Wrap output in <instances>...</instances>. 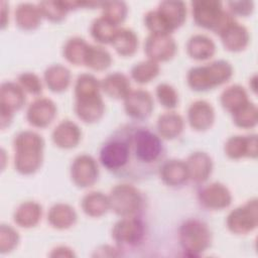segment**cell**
Listing matches in <instances>:
<instances>
[{
    "instance_id": "obj_1",
    "label": "cell",
    "mask_w": 258,
    "mask_h": 258,
    "mask_svg": "<svg viewBox=\"0 0 258 258\" xmlns=\"http://www.w3.org/2000/svg\"><path fill=\"white\" fill-rule=\"evenodd\" d=\"M165 154L162 138L153 128L132 122L119 126L106 138L99 160L119 178L142 181L158 172Z\"/></svg>"
},
{
    "instance_id": "obj_2",
    "label": "cell",
    "mask_w": 258,
    "mask_h": 258,
    "mask_svg": "<svg viewBox=\"0 0 258 258\" xmlns=\"http://www.w3.org/2000/svg\"><path fill=\"white\" fill-rule=\"evenodd\" d=\"M14 167L22 175L35 173L42 165L44 140L36 132L23 130L13 140Z\"/></svg>"
},
{
    "instance_id": "obj_3",
    "label": "cell",
    "mask_w": 258,
    "mask_h": 258,
    "mask_svg": "<svg viewBox=\"0 0 258 258\" xmlns=\"http://www.w3.org/2000/svg\"><path fill=\"white\" fill-rule=\"evenodd\" d=\"M233 74V66L228 60L218 59L189 69L186 83L192 91L207 92L229 82Z\"/></svg>"
},
{
    "instance_id": "obj_4",
    "label": "cell",
    "mask_w": 258,
    "mask_h": 258,
    "mask_svg": "<svg viewBox=\"0 0 258 258\" xmlns=\"http://www.w3.org/2000/svg\"><path fill=\"white\" fill-rule=\"evenodd\" d=\"M177 241L184 256L199 257L212 246L213 234L206 222L189 218L179 225Z\"/></svg>"
},
{
    "instance_id": "obj_5",
    "label": "cell",
    "mask_w": 258,
    "mask_h": 258,
    "mask_svg": "<svg viewBox=\"0 0 258 258\" xmlns=\"http://www.w3.org/2000/svg\"><path fill=\"white\" fill-rule=\"evenodd\" d=\"M147 226L141 215L120 218L111 231V237L122 256L140 250L147 240Z\"/></svg>"
},
{
    "instance_id": "obj_6",
    "label": "cell",
    "mask_w": 258,
    "mask_h": 258,
    "mask_svg": "<svg viewBox=\"0 0 258 258\" xmlns=\"http://www.w3.org/2000/svg\"><path fill=\"white\" fill-rule=\"evenodd\" d=\"M195 23L204 29L219 35L224 27L234 17L224 9L223 3L218 0H197L190 3Z\"/></svg>"
},
{
    "instance_id": "obj_7",
    "label": "cell",
    "mask_w": 258,
    "mask_h": 258,
    "mask_svg": "<svg viewBox=\"0 0 258 258\" xmlns=\"http://www.w3.org/2000/svg\"><path fill=\"white\" fill-rule=\"evenodd\" d=\"M108 198L110 210L120 218L140 216L145 207L142 192L128 183H121L112 187Z\"/></svg>"
},
{
    "instance_id": "obj_8",
    "label": "cell",
    "mask_w": 258,
    "mask_h": 258,
    "mask_svg": "<svg viewBox=\"0 0 258 258\" xmlns=\"http://www.w3.org/2000/svg\"><path fill=\"white\" fill-rule=\"evenodd\" d=\"M258 225V200L253 198L232 210L226 219L228 230L235 235L253 232Z\"/></svg>"
},
{
    "instance_id": "obj_9",
    "label": "cell",
    "mask_w": 258,
    "mask_h": 258,
    "mask_svg": "<svg viewBox=\"0 0 258 258\" xmlns=\"http://www.w3.org/2000/svg\"><path fill=\"white\" fill-rule=\"evenodd\" d=\"M100 171L96 159L89 154H80L74 158L70 167V176L80 188L93 186L99 178Z\"/></svg>"
},
{
    "instance_id": "obj_10",
    "label": "cell",
    "mask_w": 258,
    "mask_h": 258,
    "mask_svg": "<svg viewBox=\"0 0 258 258\" xmlns=\"http://www.w3.org/2000/svg\"><path fill=\"white\" fill-rule=\"evenodd\" d=\"M200 205L210 211H222L232 203V195L229 188L218 181L202 184L197 195Z\"/></svg>"
},
{
    "instance_id": "obj_11",
    "label": "cell",
    "mask_w": 258,
    "mask_h": 258,
    "mask_svg": "<svg viewBox=\"0 0 258 258\" xmlns=\"http://www.w3.org/2000/svg\"><path fill=\"white\" fill-rule=\"evenodd\" d=\"M123 101L126 115L135 122H142L148 119L154 109L153 98L146 90H131Z\"/></svg>"
},
{
    "instance_id": "obj_12",
    "label": "cell",
    "mask_w": 258,
    "mask_h": 258,
    "mask_svg": "<svg viewBox=\"0 0 258 258\" xmlns=\"http://www.w3.org/2000/svg\"><path fill=\"white\" fill-rule=\"evenodd\" d=\"M176 49V42L171 35L150 33L144 42V52L147 58L156 62L172 59Z\"/></svg>"
},
{
    "instance_id": "obj_13",
    "label": "cell",
    "mask_w": 258,
    "mask_h": 258,
    "mask_svg": "<svg viewBox=\"0 0 258 258\" xmlns=\"http://www.w3.org/2000/svg\"><path fill=\"white\" fill-rule=\"evenodd\" d=\"M74 111L81 121L93 124L100 121L104 116L105 103L100 93L77 97Z\"/></svg>"
},
{
    "instance_id": "obj_14",
    "label": "cell",
    "mask_w": 258,
    "mask_h": 258,
    "mask_svg": "<svg viewBox=\"0 0 258 258\" xmlns=\"http://www.w3.org/2000/svg\"><path fill=\"white\" fill-rule=\"evenodd\" d=\"M57 108L48 98L40 97L30 103L26 110L27 122L35 128H46L56 117Z\"/></svg>"
},
{
    "instance_id": "obj_15",
    "label": "cell",
    "mask_w": 258,
    "mask_h": 258,
    "mask_svg": "<svg viewBox=\"0 0 258 258\" xmlns=\"http://www.w3.org/2000/svg\"><path fill=\"white\" fill-rule=\"evenodd\" d=\"M225 154L234 160L244 157L255 159L258 156L257 135H234L228 138L224 146Z\"/></svg>"
},
{
    "instance_id": "obj_16",
    "label": "cell",
    "mask_w": 258,
    "mask_h": 258,
    "mask_svg": "<svg viewBox=\"0 0 258 258\" xmlns=\"http://www.w3.org/2000/svg\"><path fill=\"white\" fill-rule=\"evenodd\" d=\"M222 44L226 50L231 52H240L244 50L250 41V34L248 29L232 19L224 29L219 33Z\"/></svg>"
},
{
    "instance_id": "obj_17",
    "label": "cell",
    "mask_w": 258,
    "mask_h": 258,
    "mask_svg": "<svg viewBox=\"0 0 258 258\" xmlns=\"http://www.w3.org/2000/svg\"><path fill=\"white\" fill-rule=\"evenodd\" d=\"M188 172V180L198 185L204 184L211 176L214 168L212 157L204 151H196L189 154L185 160Z\"/></svg>"
},
{
    "instance_id": "obj_18",
    "label": "cell",
    "mask_w": 258,
    "mask_h": 258,
    "mask_svg": "<svg viewBox=\"0 0 258 258\" xmlns=\"http://www.w3.org/2000/svg\"><path fill=\"white\" fill-rule=\"evenodd\" d=\"M215 118L214 107L205 100L192 102L187 109V122L195 131L204 132L209 130L213 126Z\"/></svg>"
},
{
    "instance_id": "obj_19",
    "label": "cell",
    "mask_w": 258,
    "mask_h": 258,
    "mask_svg": "<svg viewBox=\"0 0 258 258\" xmlns=\"http://www.w3.org/2000/svg\"><path fill=\"white\" fill-rule=\"evenodd\" d=\"M157 173L162 182L170 187L182 186L188 180L187 167L185 161L181 159H164L160 164Z\"/></svg>"
},
{
    "instance_id": "obj_20",
    "label": "cell",
    "mask_w": 258,
    "mask_h": 258,
    "mask_svg": "<svg viewBox=\"0 0 258 258\" xmlns=\"http://www.w3.org/2000/svg\"><path fill=\"white\" fill-rule=\"evenodd\" d=\"M82 139V130L75 122L66 119L59 122L51 133L53 144L61 149H72L78 146Z\"/></svg>"
},
{
    "instance_id": "obj_21",
    "label": "cell",
    "mask_w": 258,
    "mask_h": 258,
    "mask_svg": "<svg viewBox=\"0 0 258 258\" xmlns=\"http://www.w3.org/2000/svg\"><path fill=\"white\" fill-rule=\"evenodd\" d=\"M101 91L112 99L124 100L131 92L130 80L122 73H111L101 81Z\"/></svg>"
},
{
    "instance_id": "obj_22",
    "label": "cell",
    "mask_w": 258,
    "mask_h": 258,
    "mask_svg": "<svg viewBox=\"0 0 258 258\" xmlns=\"http://www.w3.org/2000/svg\"><path fill=\"white\" fill-rule=\"evenodd\" d=\"M156 10L172 32L186 19V6L182 1H162Z\"/></svg>"
},
{
    "instance_id": "obj_23",
    "label": "cell",
    "mask_w": 258,
    "mask_h": 258,
    "mask_svg": "<svg viewBox=\"0 0 258 258\" xmlns=\"http://www.w3.org/2000/svg\"><path fill=\"white\" fill-rule=\"evenodd\" d=\"M187 55L199 61L208 60L216 52V44L212 38L205 34H195L190 36L185 44Z\"/></svg>"
},
{
    "instance_id": "obj_24",
    "label": "cell",
    "mask_w": 258,
    "mask_h": 258,
    "mask_svg": "<svg viewBox=\"0 0 258 258\" xmlns=\"http://www.w3.org/2000/svg\"><path fill=\"white\" fill-rule=\"evenodd\" d=\"M26 97L24 90L18 83L4 82L0 87V108L11 112L19 111L25 104Z\"/></svg>"
},
{
    "instance_id": "obj_25",
    "label": "cell",
    "mask_w": 258,
    "mask_h": 258,
    "mask_svg": "<svg viewBox=\"0 0 258 258\" xmlns=\"http://www.w3.org/2000/svg\"><path fill=\"white\" fill-rule=\"evenodd\" d=\"M78 220L75 209L63 203L54 204L47 213L48 224L56 230H67L73 227Z\"/></svg>"
},
{
    "instance_id": "obj_26",
    "label": "cell",
    "mask_w": 258,
    "mask_h": 258,
    "mask_svg": "<svg viewBox=\"0 0 258 258\" xmlns=\"http://www.w3.org/2000/svg\"><path fill=\"white\" fill-rule=\"evenodd\" d=\"M42 216V207L33 201L21 203L13 214L14 223L21 228L30 229L40 222Z\"/></svg>"
},
{
    "instance_id": "obj_27",
    "label": "cell",
    "mask_w": 258,
    "mask_h": 258,
    "mask_svg": "<svg viewBox=\"0 0 258 258\" xmlns=\"http://www.w3.org/2000/svg\"><path fill=\"white\" fill-rule=\"evenodd\" d=\"M43 80L49 91L52 93H62L71 84V71L60 63L51 64L44 71Z\"/></svg>"
},
{
    "instance_id": "obj_28",
    "label": "cell",
    "mask_w": 258,
    "mask_h": 258,
    "mask_svg": "<svg viewBox=\"0 0 258 258\" xmlns=\"http://www.w3.org/2000/svg\"><path fill=\"white\" fill-rule=\"evenodd\" d=\"M183 118L176 112L161 114L156 122V130L162 139L172 140L177 138L183 131Z\"/></svg>"
},
{
    "instance_id": "obj_29",
    "label": "cell",
    "mask_w": 258,
    "mask_h": 258,
    "mask_svg": "<svg viewBox=\"0 0 258 258\" xmlns=\"http://www.w3.org/2000/svg\"><path fill=\"white\" fill-rule=\"evenodd\" d=\"M138 36L134 30L126 27L118 28L111 45L115 51L124 57L132 56L138 49Z\"/></svg>"
},
{
    "instance_id": "obj_30",
    "label": "cell",
    "mask_w": 258,
    "mask_h": 258,
    "mask_svg": "<svg viewBox=\"0 0 258 258\" xmlns=\"http://www.w3.org/2000/svg\"><path fill=\"white\" fill-rule=\"evenodd\" d=\"M42 15L37 5L21 3L15 10L16 25L25 31L35 30L41 23Z\"/></svg>"
},
{
    "instance_id": "obj_31",
    "label": "cell",
    "mask_w": 258,
    "mask_h": 258,
    "mask_svg": "<svg viewBox=\"0 0 258 258\" xmlns=\"http://www.w3.org/2000/svg\"><path fill=\"white\" fill-rule=\"evenodd\" d=\"M81 207L87 216L91 218H100L110 210V202L108 196L103 192L91 191L83 197Z\"/></svg>"
},
{
    "instance_id": "obj_32",
    "label": "cell",
    "mask_w": 258,
    "mask_h": 258,
    "mask_svg": "<svg viewBox=\"0 0 258 258\" xmlns=\"http://www.w3.org/2000/svg\"><path fill=\"white\" fill-rule=\"evenodd\" d=\"M112 63V56L110 52L105 49L104 47L100 45H93L89 44L85 57H84V64L87 68L93 70L102 72L107 70Z\"/></svg>"
},
{
    "instance_id": "obj_33",
    "label": "cell",
    "mask_w": 258,
    "mask_h": 258,
    "mask_svg": "<svg viewBox=\"0 0 258 258\" xmlns=\"http://www.w3.org/2000/svg\"><path fill=\"white\" fill-rule=\"evenodd\" d=\"M248 101V94L240 85L229 86L220 96V103L222 107L230 114L246 104Z\"/></svg>"
},
{
    "instance_id": "obj_34",
    "label": "cell",
    "mask_w": 258,
    "mask_h": 258,
    "mask_svg": "<svg viewBox=\"0 0 258 258\" xmlns=\"http://www.w3.org/2000/svg\"><path fill=\"white\" fill-rule=\"evenodd\" d=\"M119 26L115 25L103 16L93 20L90 26L92 38L100 44H111L112 39L118 30Z\"/></svg>"
},
{
    "instance_id": "obj_35",
    "label": "cell",
    "mask_w": 258,
    "mask_h": 258,
    "mask_svg": "<svg viewBox=\"0 0 258 258\" xmlns=\"http://www.w3.org/2000/svg\"><path fill=\"white\" fill-rule=\"evenodd\" d=\"M88 45L89 43L80 36L71 37L62 46V56L72 64L83 66Z\"/></svg>"
},
{
    "instance_id": "obj_36",
    "label": "cell",
    "mask_w": 258,
    "mask_h": 258,
    "mask_svg": "<svg viewBox=\"0 0 258 258\" xmlns=\"http://www.w3.org/2000/svg\"><path fill=\"white\" fill-rule=\"evenodd\" d=\"M231 117L235 126L241 129H251L257 125L258 110L256 105L249 100L246 104L231 113Z\"/></svg>"
},
{
    "instance_id": "obj_37",
    "label": "cell",
    "mask_w": 258,
    "mask_h": 258,
    "mask_svg": "<svg viewBox=\"0 0 258 258\" xmlns=\"http://www.w3.org/2000/svg\"><path fill=\"white\" fill-rule=\"evenodd\" d=\"M159 63L147 58L146 60H142L135 63L131 68L130 76L131 79L136 83L144 85L155 79L159 75Z\"/></svg>"
},
{
    "instance_id": "obj_38",
    "label": "cell",
    "mask_w": 258,
    "mask_h": 258,
    "mask_svg": "<svg viewBox=\"0 0 258 258\" xmlns=\"http://www.w3.org/2000/svg\"><path fill=\"white\" fill-rule=\"evenodd\" d=\"M37 6L42 18L56 23L62 21L71 11L68 1H41Z\"/></svg>"
},
{
    "instance_id": "obj_39",
    "label": "cell",
    "mask_w": 258,
    "mask_h": 258,
    "mask_svg": "<svg viewBox=\"0 0 258 258\" xmlns=\"http://www.w3.org/2000/svg\"><path fill=\"white\" fill-rule=\"evenodd\" d=\"M102 16L119 26L122 24L128 13V7L123 1H111V2H102Z\"/></svg>"
},
{
    "instance_id": "obj_40",
    "label": "cell",
    "mask_w": 258,
    "mask_h": 258,
    "mask_svg": "<svg viewBox=\"0 0 258 258\" xmlns=\"http://www.w3.org/2000/svg\"><path fill=\"white\" fill-rule=\"evenodd\" d=\"M101 92V81H99L92 74H81L76 80L75 84V98L98 94Z\"/></svg>"
},
{
    "instance_id": "obj_41",
    "label": "cell",
    "mask_w": 258,
    "mask_h": 258,
    "mask_svg": "<svg viewBox=\"0 0 258 258\" xmlns=\"http://www.w3.org/2000/svg\"><path fill=\"white\" fill-rule=\"evenodd\" d=\"M155 95L159 104L165 109H174L178 104V94L176 90L167 83L159 84L156 87Z\"/></svg>"
},
{
    "instance_id": "obj_42",
    "label": "cell",
    "mask_w": 258,
    "mask_h": 258,
    "mask_svg": "<svg viewBox=\"0 0 258 258\" xmlns=\"http://www.w3.org/2000/svg\"><path fill=\"white\" fill-rule=\"evenodd\" d=\"M18 232L10 225L2 224L0 227V253H10L19 244Z\"/></svg>"
},
{
    "instance_id": "obj_43",
    "label": "cell",
    "mask_w": 258,
    "mask_h": 258,
    "mask_svg": "<svg viewBox=\"0 0 258 258\" xmlns=\"http://www.w3.org/2000/svg\"><path fill=\"white\" fill-rule=\"evenodd\" d=\"M144 25L151 34L170 35L172 33L157 10H150L144 15Z\"/></svg>"
},
{
    "instance_id": "obj_44",
    "label": "cell",
    "mask_w": 258,
    "mask_h": 258,
    "mask_svg": "<svg viewBox=\"0 0 258 258\" xmlns=\"http://www.w3.org/2000/svg\"><path fill=\"white\" fill-rule=\"evenodd\" d=\"M17 83L18 85L24 90V92L33 95V96H39L42 93V82L40 78L31 72H25L21 73L17 77Z\"/></svg>"
},
{
    "instance_id": "obj_45",
    "label": "cell",
    "mask_w": 258,
    "mask_h": 258,
    "mask_svg": "<svg viewBox=\"0 0 258 258\" xmlns=\"http://www.w3.org/2000/svg\"><path fill=\"white\" fill-rule=\"evenodd\" d=\"M229 13L234 16H249L254 10L253 1H230L227 3Z\"/></svg>"
},
{
    "instance_id": "obj_46",
    "label": "cell",
    "mask_w": 258,
    "mask_h": 258,
    "mask_svg": "<svg viewBox=\"0 0 258 258\" xmlns=\"http://www.w3.org/2000/svg\"><path fill=\"white\" fill-rule=\"evenodd\" d=\"M49 256H51V257H73L76 255L71 248H69L67 246H57L54 249H52Z\"/></svg>"
}]
</instances>
